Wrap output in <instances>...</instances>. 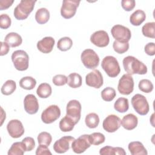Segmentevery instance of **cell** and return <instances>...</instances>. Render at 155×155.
Segmentation results:
<instances>
[{
  "label": "cell",
  "mask_w": 155,
  "mask_h": 155,
  "mask_svg": "<svg viewBox=\"0 0 155 155\" xmlns=\"http://www.w3.org/2000/svg\"><path fill=\"white\" fill-rule=\"evenodd\" d=\"M81 59L83 65L88 69H94L99 64V57L92 49L84 50L81 53Z\"/></svg>",
  "instance_id": "cell-5"
},
{
  "label": "cell",
  "mask_w": 155,
  "mask_h": 155,
  "mask_svg": "<svg viewBox=\"0 0 155 155\" xmlns=\"http://www.w3.org/2000/svg\"><path fill=\"white\" fill-rule=\"evenodd\" d=\"M19 84L22 88L27 90H31L35 87L36 81L31 76H25L20 79Z\"/></svg>",
  "instance_id": "cell-29"
},
{
  "label": "cell",
  "mask_w": 155,
  "mask_h": 155,
  "mask_svg": "<svg viewBox=\"0 0 155 155\" xmlns=\"http://www.w3.org/2000/svg\"><path fill=\"white\" fill-rule=\"evenodd\" d=\"M73 45V41L69 37H63L59 39L57 43L58 48L62 51H66L70 50Z\"/></svg>",
  "instance_id": "cell-35"
},
{
  "label": "cell",
  "mask_w": 155,
  "mask_h": 155,
  "mask_svg": "<svg viewBox=\"0 0 155 155\" xmlns=\"http://www.w3.org/2000/svg\"><path fill=\"white\" fill-rule=\"evenodd\" d=\"M101 67L110 78L117 76L120 72V68L117 59L112 56H107L102 61Z\"/></svg>",
  "instance_id": "cell-3"
},
{
  "label": "cell",
  "mask_w": 155,
  "mask_h": 155,
  "mask_svg": "<svg viewBox=\"0 0 155 155\" xmlns=\"http://www.w3.org/2000/svg\"><path fill=\"white\" fill-rule=\"evenodd\" d=\"M52 82L56 86H62L67 83V77L64 74H56L53 76Z\"/></svg>",
  "instance_id": "cell-42"
},
{
  "label": "cell",
  "mask_w": 155,
  "mask_h": 155,
  "mask_svg": "<svg viewBox=\"0 0 155 155\" xmlns=\"http://www.w3.org/2000/svg\"><path fill=\"white\" fill-rule=\"evenodd\" d=\"M138 87L141 91L145 93H149L153 91L154 86L151 81L147 79H143L139 81Z\"/></svg>",
  "instance_id": "cell-37"
},
{
  "label": "cell",
  "mask_w": 155,
  "mask_h": 155,
  "mask_svg": "<svg viewBox=\"0 0 155 155\" xmlns=\"http://www.w3.org/2000/svg\"><path fill=\"white\" fill-rule=\"evenodd\" d=\"M26 151L25 147L22 142L13 143L8 151V155H22Z\"/></svg>",
  "instance_id": "cell-28"
},
{
  "label": "cell",
  "mask_w": 155,
  "mask_h": 155,
  "mask_svg": "<svg viewBox=\"0 0 155 155\" xmlns=\"http://www.w3.org/2000/svg\"><path fill=\"white\" fill-rule=\"evenodd\" d=\"M24 107L25 111L29 114H36L39 107L38 99L32 94L26 95L24 99Z\"/></svg>",
  "instance_id": "cell-18"
},
{
  "label": "cell",
  "mask_w": 155,
  "mask_h": 155,
  "mask_svg": "<svg viewBox=\"0 0 155 155\" xmlns=\"http://www.w3.org/2000/svg\"><path fill=\"white\" fill-rule=\"evenodd\" d=\"M82 107L78 100L73 99L70 101L66 107V115L72 119L74 122L78 123L81 119Z\"/></svg>",
  "instance_id": "cell-11"
},
{
  "label": "cell",
  "mask_w": 155,
  "mask_h": 155,
  "mask_svg": "<svg viewBox=\"0 0 155 155\" xmlns=\"http://www.w3.org/2000/svg\"><path fill=\"white\" fill-rule=\"evenodd\" d=\"M91 145L89 140V134H83L73 141L71 143V148L74 153L81 154L85 152Z\"/></svg>",
  "instance_id": "cell-12"
},
{
  "label": "cell",
  "mask_w": 155,
  "mask_h": 155,
  "mask_svg": "<svg viewBox=\"0 0 155 155\" xmlns=\"http://www.w3.org/2000/svg\"><path fill=\"white\" fill-rule=\"evenodd\" d=\"M12 24V20L7 14H1L0 16V27L2 29H7Z\"/></svg>",
  "instance_id": "cell-41"
},
{
  "label": "cell",
  "mask_w": 155,
  "mask_h": 155,
  "mask_svg": "<svg viewBox=\"0 0 155 155\" xmlns=\"http://www.w3.org/2000/svg\"><path fill=\"white\" fill-rule=\"evenodd\" d=\"M121 120L115 114H110L104 120L102 127L104 130L108 133H114L120 127Z\"/></svg>",
  "instance_id": "cell-15"
},
{
  "label": "cell",
  "mask_w": 155,
  "mask_h": 155,
  "mask_svg": "<svg viewBox=\"0 0 155 155\" xmlns=\"http://www.w3.org/2000/svg\"><path fill=\"white\" fill-rule=\"evenodd\" d=\"M37 139L39 144L49 146L51 142L52 137L49 133L42 131L38 134Z\"/></svg>",
  "instance_id": "cell-39"
},
{
  "label": "cell",
  "mask_w": 155,
  "mask_h": 155,
  "mask_svg": "<svg viewBox=\"0 0 155 155\" xmlns=\"http://www.w3.org/2000/svg\"><path fill=\"white\" fill-rule=\"evenodd\" d=\"M22 142L24 143L26 151H32L35 147V140L31 137H26L22 139Z\"/></svg>",
  "instance_id": "cell-43"
},
{
  "label": "cell",
  "mask_w": 155,
  "mask_h": 155,
  "mask_svg": "<svg viewBox=\"0 0 155 155\" xmlns=\"http://www.w3.org/2000/svg\"><path fill=\"white\" fill-rule=\"evenodd\" d=\"M36 155H44V154H51L50 150L48 148V146L45 145L39 144L38 147L36 151Z\"/></svg>",
  "instance_id": "cell-45"
},
{
  "label": "cell",
  "mask_w": 155,
  "mask_h": 155,
  "mask_svg": "<svg viewBox=\"0 0 155 155\" xmlns=\"http://www.w3.org/2000/svg\"><path fill=\"white\" fill-rule=\"evenodd\" d=\"M13 2L14 1L13 0H0V10H4L7 9L12 5Z\"/></svg>",
  "instance_id": "cell-47"
},
{
  "label": "cell",
  "mask_w": 155,
  "mask_h": 155,
  "mask_svg": "<svg viewBox=\"0 0 155 155\" xmlns=\"http://www.w3.org/2000/svg\"><path fill=\"white\" fill-rule=\"evenodd\" d=\"M128 148L132 155H147L148 154L147 149L142 143L139 141H133L129 143Z\"/></svg>",
  "instance_id": "cell-21"
},
{
  "label": "cell",
  "mask_w": 155,
  "mask_h": 155,
  "mask_svg": "<svg viewBox=\"0 0 155 155\" xmlns=\"http://www.w3.org/2000/svg\"><path fill=\"white\" fill-rule=\"evenodd\" d=\"M10 50L9 45L5 42H1V52L0 55L4 56L7 54Z\"/></svg>",
  "instance_id": "cell-48"
},
{
  "label": "cell",
  "mask_w": 155,
  "mask_h": 155,
  "mask_svg": "<svg viewBox=\"0 0 155 155\" xmlns=\"http://www.w3.org/2000/svg\"><path fill=\"white\" fill-rule=\"evenodd\" d=\"M105 137L101 133L95 132L89 134V140L92 145H99L105 142Z\"/></svg>",
  "instance_id": "cell-38"
},
{
  "label": "cell",
  "mask_w": 155,
  "mask_h": 155,
  "mask_svg": "<svg viewBox=\"0 0 155 155\" xmlns=\"http://www.w3.org/2000/svg\"><path fill=\"white\" fill-rule=\"evenodd\" d=\"M136 5L134 0H122L121 1V5L124 10L127 12L132 10Z\"/></svg>",
  "instance_id": "cell-44"
},
{
  "label": "cell",
  "mask_w": 155,
  "mask_h": 155,
  "mask_svg": "<svg viewBox=\"0 0 155 155\" xmlns=\"http://www.w3.org/2000/svg\"><path fill=\"white\" fill-rule=\"evenodd\" d=\"M131 102L133 108L139 114L144 116L149 112L150 106L147 98L143 95L136 94L132 97Z\"/></svg>",
  "instance_id": "cell-6"
},
{
  "label": "cell",
  "mask_w": 155,
  "mask_h": 155,
  "mask_svg": "<svg viewBox=\"0 0 155 155\" xmlns=\"http://www.w3.org/2000/svg\"><path fill=\"white\" fill-rule=\"evenodd\" d=\"M146 18V15L144 11L138 9L134 12L130 16V23L134 26L140 25Z\"/></svg>",
  "instance_id": "cell-23"
},
{
  "label": "cell",
  "mask_w": 155,
  "mask_h": 155,
  "mask_svg": "<svg viewBox=\"0 0 155 155\" xmlns=\"http://www.w3.org/2000/svg\"><path fill=\"white\" fill-rule=\"evenodd\" d=\"M51 87L47 83L41 84L36 90L38 96L41 98H47L51 94Z\"/></svg>",
  "instance_id": "cell-30"
},
{
  "label": "cell",
  "mask_w": 155,
  "mask_h": 155,
  "mask_svg": "<svg viewBox=\"0 0 155 155\" xmlns=\"http://www.w3.org/2000/svg\"><path fill=\"white\" fill-rule=\"evenodd\" d=\"M90 41L98 47H105L110 42L108 34L104 30H98L94 32L90 36Z\"/></svg>",
  "instance_id": "cell-16"
},
{
  "label": "cell",
  "mask_w": 155,
  "mask_h": 155,
  "mask_svg": "<svg viewBox=\"0 0 155 155\" xmlns=\"http://www.w3.org/2000/svg\"><path fill=\"white\" fill-rule=\"evenodd\" d=\"M142 33L145 37L154 39L155 38V22H147L142 27Z\"/></svg>",
  "instance_id": "cell-34"
},
{
  "label": "cell",
  "mask_w": 155,
  "mask_h": 155,
  "mask_svg": "<svg viewBox=\"0 0 155 155\" xmlns=\"http://www.w3.org/2000/svg\"><path fill=\"white\" fill-rule=\"evenodd\" d=\"M99 154L101 155H125L126 152L121 147L105 146L100 149Z\"/></svg>",
  "instance_id": "cell-24"
},
{
  "label": "cell",
  "mask_w": 155,
  "mask_h": 155,
  "mask_svg": "<svg viewBox=\"0 0 155 155\" xmlns=\"http://www.w3.org/2000/svg\"><path fill=\"white\" fill-rule=\"evenodd\" d=\"M138 124V119L134 114L129 113L124 116L121 120L122 126L127 130L134 129Z\"/></svg>",
  "instance_id": "cell-20"
},
{
  "label": "cell",
  "mask_w": 155,
  "mask_h": 155,
  "mask_svg": "<svg viewBox=\"0 0 155 155\" xmlns=\"http://www.w3.org/2000/svg\"><path fill=\"white\" fill-rule=\"evenodd\" d=\"M55 41L53 37L46 36L37 42L38 49L43 53H50L54 45Z\"/></svg>",
  "instance_id": "cell-19"
},
{
  "label": "cell",
  "mask_w": 155,
  "mask_h": 155,
  "mask_svg": "<svg viewBox=\"0 0 155 155\" xmlns=\"http://www.w3.org/2000/svg\"><path fill=\"white\" fill-rule=\"evenodd\" d=\"M111 33L116 41L120 42H128L131 37L130 30L120 24L114 25L111 29Z\"/></svg>",
  "instance_id": "cell-7"
},
{
  "label": "cell",
  "mask_w": 155,
  "mask_h": 155,
  "mask_svg": "<svg viewBox=\"0 0 155 155\" xmlns=\"http://www.w3.org/2000/svg\"><path fill=\"white\" fill-rule=\"evenodd\" d=\"M7 130L13 138H19L24 133V128L22 122L18 119H12L7 125Z\"/></svg>",
  "instance_id": "cell-13"
},
{
  "label": "cell",
  "mask_w": 155,
  "mask_h": 155,
  "mask_svg": "<svg viewBox=\"0 0 155 155\" xmlns=\"http://www.w3.org/2000/svg\"><path fill=\"white\" fill-rule=\"evenodd\" d=\"M50 19V12L46 8H39L35 13V19L39 24L47 23Z\"/></svg>",
  "instance_id": "cell-26"
},
{
  "label": "cell",
  "mask_w": 155,
  "mask_h": 155,
  "mask_svg": "<svg viewBox=\"0 0 155 155\" xmlns=\"http://www.w3.org/2000/svg\"><path fill=\"white\" fill-rule=\"evenodd\" d=\"M80 1L64 0L61 8V15L65 19H70L74 16Z\"/></svg>",
  "instance_id": "cell-10"
},
{
  "label": "cell",
  "mask_w": 155,
  "mask_h": 155,
  "mask_svg": "<svg viewBox=\"0 0 155 155\" xmlns=\"http://www.w3.org/2000/svg\"><path fill=\"white\" fill-rule=\"evenodd\" d=\"M61 116V110L56 105H51L46 108L41 114L42 121L50 124L56 121Z\"/></svg>",
  "instance_id": "cell-9"
},
{
  "label": "cell",
  "mask_w": 155,
  "mask_h": 155,
  "mask_svg": "<svg viewBox=\"0 0 155 155\" xmlns=\"http://www.w3.org/2000/svg\"><path fill=\"white\" fill-rule=\"evenodd\" d=\"M134 81L131 75L124 74L120 78L118 85V91L123 95H129L134 90Z\"/></svg>",
  "instance_id": "cell-8"
},
{
  "label": "cell",
  "mask_w": 155,
  "mask_h": 155,
  "mask_svg": "<svg viewBox=\"0 0 155 155\" xmlns=\"http://www.w3.org/2000/svg\"><path fill=\"white\" fill-rule=\"evenodd\" d=\"M85 83L89 87L95 88H101L104 84V79L100 71L94 70L88 73L85 76Z\"/></svg>",
  "instance_id": "cell-14"
},
{
  "label": "cell",
  "mask_w": 155,
  "mask_h": 155,
  "mask_svg": "<svg viewBox=\"0 0 155 155\" xmlns=\"http://www.w3.org/2000/svg\"><path fill=\"white\" fill-rule=\"evenodd\" d=\"M113 48L117 53L123 54L128 51L129 48L128 42H120L117 41H114L113 44Z\"/></svg>",
  "instance_id": "cell-40"
},
{
  "label": "cell",
  "mask_w": 155,
  "mask_h": 155,
  "mask_svg": "<svg viewBox=\"0 0 155 155\" xmlns=\"http://www.w3.org/2000/svg\"><path fill=\"white\" fill-rule=\"evenodd\" d=\"M122 63L125 71L130 75L134 74L142 75L147 73V67L133 56H128L124 58Z\"/></svg>",
  "instance_id": "cell-1"
},
{
  "label": "cell",
  "mask_w": 155,
  "mask_h": 155,
  "mask_svg": "<svg viewBox=\"0 0 155 155\" xmlns=\"http://www.w3.org/2000/svg\"><path fill=\"white\" fill-rule=\"evenodd\" d=\"M36 1L22 0L15 8L13 15L18 20L27 19L30 13L33 10Z\"/></svg>",
  "instance_id": "cell-2"
},
{
  "label": "cell",
  "mask_w": 155,
  "mask_h": 155,
  "mask_svg": "<svg viewBox=\"0 0 155 155\" xmlns=\"http://www.w3.org/2000/svg\"><path fill=\"white\" fill-rule=\"evenodd\" d=\"M114 108L119 113H125L129 108L128 99L125 97L118 98L114 104Z\"/></svg>",
  "instance_id": "cell-31"
},
{
  "label": "cell",
  "mask_w": 155,
  "mask_h": 155,
  "mask_svg": "<svg viewBox=\"0 0 155 155\" xmlns=\"http://www.w3.org/2000/svg\"><path fill=\"white\" fill-rule=\"evenodd\" d=\"M82 79L81 76L77 73H70L67 77V84L73 88H77L82 85Z\"/></svg>",
  "instance_id": "cell-27"
},
{
  "label": "cell",
  "mask_w": 155,
  "mask_h": 155,
  "mask_svg": "<svg viewBox=\"0 0 155 155\" xmlns=\"http://www.w3.org/2000/svg\"><path fill=\"white\" fill-rule=\"evenodd\" d=\"M76 123L68 116L65 115L59 122V126L60 130L63 132H69L73 130Z\"/></svg>",
  "instance_id": "cell-25"
},
{
  "label": "cell",
  "mask_w": 155,
  "mask_h": 155,
  "mask_svg": "<svg viewBox=\"0 0 155 155\" xmlns=\"http://www.w3.org/2000/svg\"><path fill=\"white\" fill-rule=\"evenodd\" d=\"M102 99L107 102H110L113 101L116 96V93L113 88L108 87L105 88L101 91Z\"/></svg>",
  "instance_id": "cell-36"
},
{
  "label": "cell",
  "mask_w": 155,
  "mask_h": 155,
  "mask_svg": "<svg viewBox=\"0 0 155 155\" xmlns=\"http://www.w3.org/2000/svg\"><path fill=\"white\" fill-rule=\"evenodd\" d=\"M74 139V137L70 136H63L61 137L54 142L53 147V150L56 153L59 154L67 152L70 148V144Z\"/></svg>",
  "instance_id": "cell-17"
},
{
  "label": "cell",
  "mask_w": 155,
  "mask_h": 155,
  "mask_svg": "<svg viewBox=\"0 0 155 155\" xmlns=\"http://www.w3.org/2000/svg\"><path fill=\"white\" fill-rule=\"evenodd\" d=\"M145 53L149 56H154L155 54V44L154 42H149L144 47Z\"/></svg>",
  "instance_id": "cell-46"
},
{
  "label": "cell",
  "mask_w": 155,
  "mask_h": 155,
  "mask_svg": "<svg viewBox=\"0 0 155 155\" xmlns=\"http://www.w3.org/2000/svg\"><path fill=\"white\" fill-rule=\"evenodd\" d=\"M11 58L13 65L17 70L25 71L28 69L29 56L24 50H18L13 51Z\"/></svg>",
  "instance_id": "cell-4"
},
{
  "label": "cell",
  "mask_w": 155,
  "mask_h": 155,
  "mask_svg": "<svg viewBox=\"0 0 155 155\" xmlns=\"http://www.w3.org/2000/svg\"><path fill=\"white\" fill-rule=\"evenodd\" d=\"M85 122L88 128H95L99 124V116L95 113H90L86 116Z\"/></svg>",
  "instance_id": "cell-33"
},
{
  "label": "cell",
  "mask_w": 155,
  "mask_h": 155,
  "mask_svg": "<svg viewBox=\"0 0 155 155\" xmlns=\"http://www.w3.org/2000/svg\"><path fill=\"white\" fill-rule=\"evenodd\" d=\"M4 42L7 43L11 47H16L22 44V39L21 35L18 33L10 32L5 36Z\"/></svg>",
  "instance_id": "cell-22"
},
{
  "label": "cell",
  "mask_w": 155,
  "mask_h": 155,
  "mask_svg": "<svg viewBox=\"0 0 155 155\" xmlns=\"http://www.w3.org/2000/svg\"><path fill=\"white\" fill-rule=\"evenodd\" d=\"M16 89V84L13 80H7L2 86L1 91L2 94L8 96L13 93Z\"/></svg>",
  "instance_id": "cell-32"
}]
</instances>
